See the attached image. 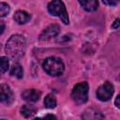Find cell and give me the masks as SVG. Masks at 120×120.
Segmentation results:
<instances>
[{"mask_svg": "<svg viewBox=\"0 0 120 120\" xmlns=\"http://www.w3.org/2000/svg\"><path fill=\"white\" fill-rule=\"evenodd\" d=\"M26 42L22 36L13 35L9 38L6 44V52L14 60H19L24 55Z\"/></svg>", "mask_w": 120, "mask_h": 120, "instance_id": "1", "label": "cell"}, {"mask_svg": "<svg viewBox=\"0 0 120 120\" xmlns=\"http://www.w3.org/2000/svg\"><path fill=\"white\" fill-rule=\"evenodd\" d=\"M43 69L51 76H59L64 72L65 66L63 61L54 56H51L46 58L42 63Z\"/></svg>", "mask_w": 120, "mask_h": 120, "instance_id": "2", "label": "cell"}, {"mask_svg": "<svg viewBox=\"0 0 120 120\" xmlns=\"http://www.w3.org/2000/svg\"><path fill=\"white\" fill-rule=\"evenodd\" d=\"M88 83L86 82H80L76 84L71 92V98L72 100L77 104L81 105L87 101L88 99Z\"/></svg>", "mask_w": 120, "mask_h": 120, "instance_id": "3", "label": "cell"}, {"mask_svg": "<svg viewBox=\"0 0 120 120\" xmlns=\"http://www.w3.org/2000/svg\"><path fill=\"white\" fill-rule=\"evenodd\" d=\"M48 10L49 12L53 15V16H58L61 18L62 22L65 24H68L69 20H68V14L67 12L65 4L62 1L56 0V1H52L48 5Z\"/></svg>", "mask_w": 120, "mask_h": 120, "instance_id": "4", "label": "cell"}, {"mask_svg": "<svg viewBox=\"0 0 120 120\" xmlns=\"http://www.w3.org/2000/svg\"><path fill=\"white\" fill-rule=\"evenodd\" d=\"M113 95V85L110 82H104L97 90V98L101 101H108Z\"/></svg>", "mask_w": 120, "mask_h": 120, "instance_id": "5", "label": "cell"}, {"mask_svg": "<svg viewBox=\"0 0 120 120\" xmlns=\"http://www.w3.org/2000/svg\"><path fill=\"white\" fill-rule=\"evenodd\" d=\"M14 100L13 92L7 84H2L0 87V101L5 105H10Z\"/></svg>", "mask_w": 120, "mask_h": 120, "instance_id": "6", "label": "cell"}, {"mask_svg": "<svg viewBox=\"0 0 120 120\" xmlns=\"http://www.w3.org/2000/svg\"><path fill=\"white\" fill-rule=\"evenodd\" d=\"M82 120H103L104 115L102 112L95 107H90L84 110L82 114Z\"/></svg>", "mask_w": 120, "mask_h": 120, "instance_id": "7", "label": "cell"}, {"mask_svg": "<svg viewBox=\"0 0 120 120\" xmlns=\"http://www.w3.org/2000/svg\"><path fill=\"white\" fill-rule=\"evenodd\" d=\"M60 32V27L58 24H51L49 25L48 27H46L42 32L41 34L39 35V39L40 40H47V39H50L52 38H54L56 37Z\"/></svg>", "mask_w": 120, "mask_h": 120, "instance_id": "8", "label": "cell"}, {"mask_svg": "<svg viewBox=\"0 0 120 120\" xmlns=\"http://www.w3.org/2000/svg\"><path fill=\"white\" fill-rule=\"evenodd\" d=\"M40 96H41V93L37 89H26L22 94V98L25 101H29V102L38 101Z\"/></svg>", "mask_w": 120, "mask_h": 120, "instance_id": "9", "label": "cell"}, {"mask_svg": "<svg viewBox=\"0 0 120 120\" xmlns=\"http://www.w3.org/2000/svg\"><path fill=\"white\" fill-rule=\"evenodd\" d=\"M14 20L16 22H18L19 24H23L25 22H27L28 21H30L31 19V15L29 13H27L26 11L23 10H18L15 12L14 14Z\"/></svg>", "mask_w": 120, "mask_h": 120, "instance_id": "10", "label": "cell"}, {"mask_svg": "<svg viewBox=\"0 0 120 120\" xmlns=\"http://www.w3.org/2000/svg\"><path fill=\"white\" fill-rule=\"evenodd\" d=\"M79 3L86 11H90V12L97 10L98 8V2L96 0H90V1L89 0H82V1L80 0Z\"/></svg>", "mask_w": 120, "mask_h": 120, "instance_id": "11", "label": "cell"}, {"mask_svg": "<svg viewBox=\"0 0 120 120\" xmlns=\"http://www.w3.org/2000/svg\"><path fill=\"white\" fill-rule=\"evenodd\" d=\"M36 112V107L30 104H25L21 108V113L24 117H30Z\"/></svg>", "mask_w": 120, "mask_h": 120, "instance_id": "12", "label": "cell"}, {"mask_svg": "<svg viewBox=\"0 0 120 120\" xmlns=\"http://www.w3.org/2000/svg\"><path fill=\"white\" fill-rule=\"evenodd\" d=\"M9 73H10L11 76H15L16 78L21 79L23 76V69H22V68L20 64H14L11 67Z\"/></svg>", "mask_w": 120, "mask_h": 120, "instance_id": "13", "label": "cell"}, {"mask_svg": "<svg viewBox=\"0 0 120 120\" xmlns=\"http://www.w3.org/2000/svg\"><path fill=\"white\" fill-rule=\"evenodd\" d=\"M44 106L48 109H52L56 106V98L52 94H49L44 98Z\"/></svg>", "mask_w": 120, "mask_h": 120, "instance_id": "14", "label": "cell"}, {"mask_svg": "<svg viewBox=\"0 0 120 120\" xmlns=\"http://www.w3.org/2000/svg\"><path fill=\"white\" fill-rule=\"evenodd\" d=\"M8 66H9V61L8 59V57L6 56H2L0 58V70H1V73H5L8 68Z\"/></svg>", "mask_w": 120, "mask_h": 120, "instance_id": "15", "label": "cell"}, {"mask_svg": "<svg viewBox=\"0 0 120 120\" xmlns=\"http://www.w3.org/2000/svg\"><path fill=\"white\" fill-rule=\"evenodd\" d=\"M10 8H9V6L4 2H1L0 3V16L1 17H5L6 15H8V13L9 12Z\"/></svg>", "mask_w": 120, "mask_h": 120, "instance_id": "16", "label": "cell"}, {"mask_svg": "<svg viewBox=\"0 0 120 120\" xmlns=\"http://www.w3.org/2000/svg\"><path fill=\"white\" fill-rule=\"evenodd\" d=\"M34 120H57V118L54 114H46L45 116L38 117V118H35Z\"/></svg>", "mask_w": 120, "mask_h": 120, "instance_id": "17", "label": "cell"}, {"mask_svg": "<svg viewBox=\"0 0 120 120\" xmlns=\"http://www.w3.org/2000/svg\"><path fill=\"white\" fill-rule=\"evenodd\" d=\"M119 26H120V19H116V20L114 21V22H112V27L113 29H116V28H118Z\"/></svg>", "mask_w": 120, "mask_h": 120, "instance_id": "18", "label": "cell"}, {"mask_svg": "<svg viewBox=\"0 0 120 120\" xmlns=\"http://www.w3.org/2000/svg\"><path fill=\"white\" fill-rule=\"evenodd\" d=\"M114 105H115L118 109H120V94L116 97V98H115V100H114Z\"/></svg>", "mask_w": 120, "mask_h": 120, "instance_id": "19", "label": "cell"}, {"mask_svg": "<svg viewBox=\"0 0 120 120\" xmlns=\"http://www.w3.org/2000/svg\"><path fill=\"white\" fill-rule=\"evenodd\" d=\"M103 4L105 5H111V6H114L117 4V1H103Z\"/></svg>", "mask_w": 120, "mask_h": 120, "instance_id": "20", "label": "cell"}, {"mask_svg": "<svg viewBox=\"0 0 120 120\" xmlns=\"http://www.w3.org/2000/svg\"><path fill=\"white\" fill-rule=\"evenodd\" d=\"M4 32V23L3 22H1V31H0V34H3Z\"/></svg>", "mask_w": 120, "mask_h": 120, "instance_id": "21", "label": "cell"}, {"mask_svg": "<svg viewBox=\"0 0 120 120\" xmlns=\"http://www.w3.org/2000/svg\"><path fill=\"white\" fill-rule=\"evenodd\" d=\"M2 120H5V119H2Z\"/></svg>", "mask_w": 120, "mask_h": 120, "instance_id": "22", "label": "cell"}]
</instances>
